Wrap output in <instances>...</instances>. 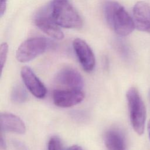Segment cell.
I'll return each instance as SVG.
<instances>
[{"mask_svg": "<svg viewBox=\"0 0 150 150\" xmlns=\"http://www.w3.org/2000/svg\"><path fill=\"white\" fill-rule=\"evenodd\" d=\"M103 13L108 25L120 36L128 35L135 28L132 18L125 8L116 1H105L103 5Z\"/></svg>", "mask_w": 150, "mask_h": 150, "instance_id": "obj_1", "label": "cell"}, {"mask_svg": "<svg viewBox=\"0 0 150 150\" xmlns=\"http://www.w3.org/2000/svg\"><path fill=\"white\" fill-rule=\"evenodd\" d=\"M51 16L59 26L73 29L82 26V19L69 0H52L49 4Z\"/></svg>", "mask_w": 150, "mask_h": 150, "instance_id": "obj_2", "label": "cell"}, {"mask_svg": "<svg viewBox=\"0 0 150 150\" xmlns=\"http://www.w3.org/2000/svg\"><path fill=\"white\" fill-rule=\"evenodd\" d=\"M129 118L132 127L138 135H142L145 129L146 109L142 98L135 87L129 88L126 94Z\"/></svg>", "mask_w": 150, "mask_h": 150, "instance_id": "obj_3", "label": "cell"}, {"mask_svg": "<svg viewBox=\"0 0 150 150\" xmlns=\"http://www.w3.org/2000/svg\"><path fill=\"white\" fill-rule=\"evenodd\" d=\"M47 40L41 37L28 39L18 47L16 52L18 61L21 63L29 62L42 54L47 47Z\"/></svg>", "mask_w": 150, "mask_h": 150, "instance_id": "obj_4", "label": "cell"}, {"mask_svg": "<svg viewBox=\"0 0 150 150\" xmlns=\"http://www.w3.org/2000/svg\"><path fill=\"white\" fill-rule=\"evenodd\" d=\"M35 23L39 29L50 37L57 40H61L64 38L59 26L51 16L49 4L38 12L35 18Z\"/></svg>", "mask_w": 150, "mask_h": 150, "instance_id": "obj_5", "label": "cell"}, {"mask_svg": "<svg viewBox=\"0 0 150 150\" xmlns=\"http://www.w3.org/2000/svg\"><path fill=\"white\" fill-rule=\"evenodd\" d=\"M54 104L59 107L67 108L80 103L84 98L81 90L56 89L52 93Z\"/></svg>", "mask_w": 150, "mask_h": 150, "instance_id": "obj_6", "label": "cell"}, {"mask_svg": "<svg viewBox=\"0 0 150 150\" xmlns=\"http://www.w3.org/2000/svg\"><path fill=\"white\" fill-rule=\"evenodd\" d=\"M73 47L76 55L83 70L91 72L94 68L96 60L93 50L83 40L77 38L73 42Z\"/></svg>", "mask_w": 150, "mask_h": 150, "instance_id": "obj_7", "label": "cell"}, {"mask_svg": "<svg viewBox=\"0 0 150 150\" xmlns=\"http://www.w3.org/2000/svg\"><path fill=\"white\" fill-rule=\"evenodd\" d=\"M21 74L25 85L35 97L43 98L46 96L47 90L45 85L30 67H23L21 71Z\"/></svg>", "mask_w": 150, "mask_h": 150, "instance_id": "obj_8", "label": "cell"}, {"mask_svg": "<svg viewBox=\"0 0 150 150\" xmlns=\"http://www.w3.org/2000/svg\"><path fill=\"white\" fill-rule=\"evenodd\" d=\"M57 83L69 89L81 90L83 86V79L80 73L71 67L61 69L55 77Z\"/></svg>", "mask_w": 150, "mask_h": 150, "instance_id": "obj_9", "label": "cell"}, {"mask_svg": "<svg viewBox=\"0 0 150 150\" xmlns=\"http://www.w3.org/2000/svg\"><path fill=\"white\" fill-rule=\"evenodd\" d=\"M132 12L135 28L150 33V5L144 1H138L135 4Z\"/></svg>", "mask_w": 150, "mask_h": 150, "instance_id": "obj_10", "label": "cell"}, {"mask_svg": "<svg viewBox=\"0 0 150 150\" xmlns=\"http://www.w3.org/2000/svg\"><path fill=\"white\" fill-rule=\"evenodd\" d=\"M1 130L3 132L23 134L26 127L22 120L16 115L9 112H1L0 115Z\"/></svg>", "mask_w": 150, "mask_h": 150, "instance_id": "obj_11", "label": "cell"}, {"mask_svg": "<svg viewBox=\"0 0 150 150\" xmlns=\"http://www.w3.org/2000/svg\"><path fill=\"white\" fill-rule=\"evenodd\" d=\"M104 144L108 150H126V142L123 134L118 130L111 129L104 135Z\"/></svg>", "mask_w": 150, "mask_h": 150, "instance_id": "obj_12", "label": "cell"}, {"mask_svg": "<svg viewBox=\"0 0 150 150\" xmlns=\"http://www.w3.org/2000/svg\"><path fill=\"white\" fill-rule=\"evenodd\" d=\"M11 98L14 103L20 104L26 101L28 94L23 86L18 84L13 87L11 94Z\"/></svg>", "mask_w": 150, "mask_h": 150, "instance_id": "obj_13", "label": "cell"}, {"mask_svg": "<svg viewBox=\"0 0 150 150\" xmlns=\"http://www.w3.org/2000/svg\"><path fill=\"white\" fill-rule=\"evenodd\" d=\"M48 150H64L62 142L59 137L53 136L51 137L48 142Z\"/></svg>", "mask_w": 150, "mask_h": 150, "instance_id": "obj_14", "label": "cell"}, {"mask_svg": "<svg viewBox=\"0 0 150 150\" xmlns=\"http://www.w3.org/2000/svg\"><path fill=\"white\" fill-rule=\"evenodd\" d=\"M8 52V45L6 43L4 42L1 45L0 47V64L1 70H2L5 65Z\"/></svg>", "mask_w": 150, "mask_h": 150, "instance_id": "obj_15", "label": "cell"}, {"mask_svg": "<svg viewBox=\"0 0 150 150\" xmlns=\"http://www.w3.org/2000/svg\"><path fill=\"white\" fill-rule=\"evenodd\" d=\"M0 15L1 17H2L4 14L5 12V10L6 8V4L8 0H0Z\"/></svg>", "mask_w": 150, "mask_h": 150, "instance_id": "obj_16", "label": "cell"}, {"mask_svg": "<svg viewBox=\"0 0 150 150\" xmlns=\"http://www.w3.org/2000/svg\"><path fill=\"white\" fill-rule=\"evenodd\" d=\"M1 150H6V145L5 141L4 140V137L2 134H1Z\"/></svg>", "mask_w": 150, "mask_h": 150, "instance_id": "obj_17", "label": "cell"}, {"mask_svg": "<svg viewBox=\"0 0 150 150\" xmlns=\"http://www.w3.org/2000/svg\"><path fill=\"white\" fill-rule=\"evenodd\" d=\"M67 150H83L81 147L77 145H74L71 146L68 148Z\"/></svg>", "mask_w": 150, "mask_h": 150, "instance_id": "obj_18", "label": "cell"}, {"mask_svg": "<svg viewBox=\"0 0 150 150\" xmlns=\"http://www.w3.org/2000/svg\"><path fill=\"white\" fill-rule=\"evenodd\" d=\"M148 135L150 139V120L148 121Z\"/></svg>", "mask_w": 150, "mask_h": 150, "instance_id": "obj_19", "label": "cell"}, {"mask_svg": "<svg viewBox=\"0 0 150 150\" xmlns=\"http://www.w3.org/2000/svg\"><path fill=\"white\" fill-rule=\"evenodd\" d=\"M149 96H150V93H149Z\"/></svg>", "mask_w": 150, "mask_h": 150, "instance_id": "obj_20", "label": "cell"}]
</instances>
